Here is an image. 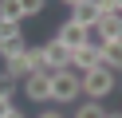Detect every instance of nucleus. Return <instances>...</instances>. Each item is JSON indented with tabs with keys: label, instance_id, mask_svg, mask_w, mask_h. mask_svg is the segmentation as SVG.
<instances>
[{
	"label": "nucleus",
	"instance_id": "16",
	"mask_svg": "<svg viewBox=\"0 0 122 118\" xmlns=\"http://www.w3.org/2000/svg\"><path fill=\"white\" fill-rule=\"evenodd\" d=\"M16 79H8V75H4V71H0V98H16Z\"/></svg>",
	"mask_w": 122,
	"mask_h": 118
},
{
	"label": "nucleus",
	"instance_id": "21",
	"mask_svg": "<svg viewBox=\"0 0 122 118\" xmlns=\"http://www.w3.org/2000/svg\"><path fill=\"white\" fill-rule=\"evenodd\" d=\"M106 118H122V110H110V114H106Z\"/></svg>",
	"mask_w": 122,
	"mask_h": 118
},
{
	"label": "nucleus",
	"instance_id": "1",
	"mask_svg": "<svg viewBox=\"0 0 122 118\" xmlns=\"http://www.w3.org/2000/svg\"><path fill=\"white\" fill-rule=\"evenodd\" d=\"M83 98V87H79V71H55L51 75V102L55 106H71V102Z\"/></svg>",
	"mask_w": 122,
	"mask_h": 118
},
{
	"label": "nucleus",
	"instance_id": "8",
	"mask_svg": "<svg viewBox=\"0 0 122 118\" xmlns=\"http://www.w3.org/2000/svg\"><path fill=\"white\" fill-rule=\"evenodd\" d=\"M95 36H98V43H118L122 39V16H102L95 24Z\"/></svg>",
	"mask_w": 122,
	"mask_h": 118
},
{
	"label": "nucleus",
	"instance_id": "13",
	"mask_svg": "<svg viewBox=\"0 0 122 118\" xmlns=\"http://www.w3.org/2000/svg\"><path fill=\"white\" fill-rule=\"evenodd\" d=\"M0 20H16V24H24V8H20V0H0Z\"/></svg>",
	"mask_w": 122,
	"mask_h": 118
},
{
	"label": "nucleus",
	"instance_id": "5",
	"mask_svg": "<svg viewBox=\"0 0 122 118\" xmlns=\"http://www.w3.org/2000/svg\"><path fill=\"white\" fill-rule=\"evenodd\" d=\"M95 67H102V43H95V39H91L87 47L71 51V71L87 75V71H95Z\"/></svg>",
	"mask_w": 122,
	"mask_h": 118
},
{
	"label": "nucleus",
	"instance_id": "7",
	"mask_svg": "<svg viewBox=\"0 0 122 118\" xmlns=\"http://www.w3.org/2000/svg\"><path fill=\"white\" fill-rule=\"evenodd\" d=\"M67 20H75V24H83L87 31H95V24L102 20V16H98V4H95V0H83V4L71 8V16H67Z\"/></svg>",
	"mask_w": 122,
	"mask_h": 118
},
{
	"label": "nucleus",
	"instance_id": "2",
	"mask_svg": "<svg viewBox=\"0 0 122 118\" xmlns=\"http://www.w3.org/2000/svg\"><path fill=\"white\" fill-rule=\"evenodd\" d=\"M79 87H83V98L102 102L106 94L114 91V71L110 67H95V71H87V75H79Z\"/></svg>",
	"mask_w": 122,
	"mask_h": 118
},
{
	"label": "nucleus",
	"instance_id": "15",
	"mask_svg": "<svg viewBox=\"0 0 122 118\" xmlns=\"http://www.w3.org/2000/svg\"><path fill=\"white\" fill-rule=\"evenodd\" d=\"M16 36H24V28H20L16 20H0V43H8V39H16Z\"/></svg>",
	"mask_w": 122,
	"mask_h": 118
},
{
	"label": "nucleus",
	"instance_id": "12",
	"mask_svg": "<svg viewBox=\"0 0 122 118\" xmlns=\"http://www.w3.org/2000/svg\"><path fill=\"white\" fill-rule=\"evenodd\" d=\"M28 51V39L24 36H16V39H8V43H0V59L8 63V59H16V55H24Z\"/></svg>",
	"mask_w": 122,
	"mask_h": 118
},
{
	"label": "nucleus",
	"instance_id": "19",
	"mask_svg": "<svg viewBox=\"0 0 122 118\" xmlns=\"http://www.w3.org/2000/svg\"><path fill=\"white\" fill-rule=\"evenodd\" d=\"M36 118H67V114H63V110H40Z\"/></svg>",
	"mask_w": 122,
	"mask_h": 118
},
{
	"label": "nucleus",
	"instance_id": "22",
	"mask_svg": "<svg viewBox=\"0 0 122 118\" xmlns=\"http://www.w3.org/2000/svg\"><path fill=\"white\" fill-rule=\"evenodd\" d=\"M8 118H24V114H20V110H12V114H8Z\"/></svg>",
	"mask_w": 122,
	"mask_h": 118
},
{
	"label": "nucleus",
	"instance_id": "11",
	"mask_svg": "<svg viewBox=\"0 0 122 118\" xmlns=\"http://www.w3.org/2000/svg\"><path fill=\"white\" fill-rule=\"evenodd\" d=\"M106 114H110V110H106L102 102H91V98H83L79 106H75V114H71V118H106Z\"/></svg>",
	"mask_w": 122,
	"mask_h": 118
},
{
	"label": "nucleus",
	"instance_id": "20",
	"mask_svg": "<svg viewBox=\"0 0 122 118\" xmlns=\"http://www.w3.org/2000/svg\"><path fill=\"white\" fill-rule=\"evenodd\" d=\"M63 4H67V8H75V4H83V0H63Z\"/></svg>",
	"mask_w": 122,
	"mask_h": 118
},
{
	"label": "nucleus",
	"instance_id": "9",
	"mask_svg": "<svg viewBox=\"0 0 122 118\" xmlns=\"http://www.w3.org/2000/svg\"><path fill=\"white\" fill-rule=\"evenodd\" d=\"M4 75H8V79H16V83H24V79L32 75V63H28V55L8 59V63H4Z\"/></svg>",
	"mask_w": 122,
	"mask_h": 118
},
{
	"label": "nucleus",
	"instance_id": "18",
	"mask_svg": "<svg viewBox=\"0 0 122 118\" xmlns=\"http://www.w3.org/2000/svg\"><path fill=\"white\" fill-rule=\"evenodd\" d=\"M12 110H16V106H12V98H0V118H8Z\"/></svg>",
	"mask_w": 122,
	"mask_h": 118
},
{
	"label": "nucleus",
	"instance_id": "10",
	"mask_svg": "<svg viewBox=\"0 0 122 118\" xmlns=\"http://www.w3.org/2000/svg\"><path fill=\"white\" fill-rule=\"evenodd\" d=\"M102 67H110L114 75L122 71V39L118 43H102Z\"/></svg>",
	"mask_w": 122,
	"mask_h": 118
},
{
	"label": "nucleus",
	"instance_id": "6",
	"mask_svg": "<svg viewBox=\"0 0 122 118\" xmlns=\"http://www.w3.org/2000/svg\"><path fill=\"white\" fill-rule=\"evenodd\" d=\"M43 67H47L51 75H55V71H67V67H71V51H67V47L59 43L55 36L43 43Z\"/></svg>",
	"mask_w": 122,
	"mask_h": 118
},
{
	"label": "nucleus",
	"instance_id": "14",
	"mask_svg": "<svg viewBox=\"0 0 122 118\" xmlns=\"http://www.w3.org/2000/svg\"><path fill=\"white\" fill-rule=\"evenodd\" d=\"M28 63H32V71H47V67H43V43H28Z\"/></svg>",
	"mask_w": 122,
	"mask_h": 118
},
{
	"label": "nucleus",
	"instance_id": "3",
	"mask_svg": "<svg viewBox=\"0 0 122 118\" xmlns=\"http://www.w3.org/2000/svg\"><path fill=\"white\" fill-rule=\"evenodd\" d=\"M55 39L67 47V51H79V47H87L91 39H95V31H87L83 24H75V20H63L59 31H55Z\"/></svg>",
	"mask_w": 122,
	"mask_h": 118
},
{
	"label": "nucleus",
	"instance_id": "23",
	"mask_svg": "<svg viewBox=\"0 0 122 118\" xmlns=\"http://www.w3.org/2000/svg\"><path fill=\"white\" fill-rule=\"evenodd\" d=\"M114 4H118V12H122V0H114Z\"/></svg>",
	"mask_w": 122,
	"mask_h": 118
},
{
	"label": "nucleus",
	"instance_id": "17",
	"mask_svg": "<svg viewBox=\"0 0 122 118\" xmlns=\"http://www.w3.org/2000/svg\"><path fill=\"white\" fill-rule=\"evenodd\" d=\"M20 8H24V20H28V16H40L47 8V0H20Z\"/></svg>",
	"mask_w": 122,
	"mask_h": 118
},
{
	"label": "nucleus",
	"instance_id": "4",
	"mask_svg": "<svg viewBox=\"0 0 122 118\" xmlns=\"http://www.w3.org/2000/svg\"><path fill=\"white\" fill-rule=\"evenodd\" d=\"M20 87L28 102H51V71H32Z\"/></svg>",
	"mask_w": 122,
	"mask_h": 118
}]
</instances>
